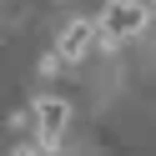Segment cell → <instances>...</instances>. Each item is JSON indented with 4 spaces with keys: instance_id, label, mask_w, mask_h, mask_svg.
I'll list each match as a JSON object with an SVG mask.
<instances>
[{
    "instance_id": "obj_1",
    "label": "cell",
    "mask_w": 156,
    "mask_h": 156,
    "mask_svg": "<svg viewBox=\"0 0 156 156\" xmlns=\"http://www.w3.org/2000/svg\"><path fill=\"white\" fill-rule=\"evenodd\" d=\"M30 111H35V146L41 151H61L66 121H71V101L66 96H41Z\"/></svg>"
},
{
    "instance_id": "obj_2",
    "label": "cell",
    "mask_w": 156,
    "mask_h": 156,
    "mask_svg": "<svg viewBox=\"0 0 156 156\" xmlns=\"http://www.w3.org/2000/svg\"><path fill=\"white\" fill-rule=\"evenodd\" d=\"M146 20H151V5L146 0H111L101 10V30L106 35H136V30H146Z\"/></svg>"
},
{
    "instance_id": "obj_3",
    "label": "cell",
    "mask_w": 156,
    "mask_h": 156,
    "mask_svg": "<svg viewBox=\"0 0 156 156\" xmlns=\"http://www.w3.org/2000/svg\"><path fill=\"white\" fill-rule=\"evenodd\" d=\"M101 35V20H71L61 30V41H55V51H61V61H86L91 55V41Z\"/></svg>"
},
{
    "instance_id": "obj_4",
    "label": "cell",
    "mask_w": 156,
    "mask_h": 156,
    "mask_svg": "<svg viewBox=\"0 0 156 156\" xmlns=\"http://www.w3.org/2000/svg\"><path fill=\"white\" fill-rule=\"evenodd\" d=\"M10 156H35V151H30V146H15V151H10Z\"/></svg>"
},
{
    "instance_id": "obj_5",
    "label": "cell",
    "mask_w": 156,
    "mask_h": 156,
    "mask_svg": "<svg viewBox=\"0 0 156 156\" xmlns=\"http://www.w3.org/2000/svg\"><path fill=\"white\" fill-rule=\"evenodd\" d=\"M146 5H151V10H156V0H146Z\"/></svg>"
}]
</instances>
